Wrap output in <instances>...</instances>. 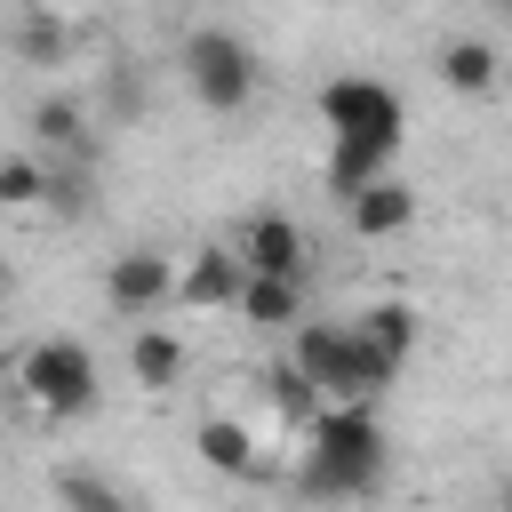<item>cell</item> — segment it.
<instances>
[{
    "mask_svg": "<svg viewBox=\"0 0 512 512\" xmlns=\"http://www.w3.org/2000/svg\"><path fill=\"white\" fill-rule=\"evenodd\" d=\"M288 368L320 392V400H384L400 384L392 360H376L352 320H296V344H288Z\"/></svg>",
    "mask_w": 512,
    "mask_h": 512,
    "instance_id": "cell-3",
    "label": "cell"
},
{
    "mask_svg": "<svg viewBox=\"0 0 512 512\" xmlns=\"http://www.w3.org/2000/svg\"><path fill=\"white\" fill-rule=\"evenodd\" d=\"M8 296H16V272H8V264H0V312H8Z\"/></svg>",
    "mask_w": 512,
    "mask_h": 512,
    "instance_id": "cell-18",
    "label": "cell"
},
{
    "mask_svg": "<svg viewBox=\"0 0 512 512\" xmlns=\"http://www.w3.org/2000/svg\"><path fill=\"white\" fill-rule=\"evenodd\" d=\"M320 128H328V192L344 200L352 184L392 168L408 104H400V88H384L368 72H336V80H320Z\"/></svg>",
    "mask_w": 512,
    "mask_h": 512,
    "instance_id": "cell-1",
    "label": "cell"
},
{
    "mask_svg": "<svg viewBox=\"0 0 512 512\" xmlns=\"http://www.w3.org/2000/svg\"><path fill=\"white\" fill-rule=\"evenodd\" d=\"M184 88L208 104V112H240L248 96H256V56H248V40L240 32H192L184 40Z\"/></svg>",
    "mask_w": 512,
    "mask_h": 512,
    "instance_id": "cell-5",
    "label": "cell"
},
{
    "mask_svg": "<svg viewBox=\"0 0 512 512\" xmlns=\"http://www.w3.org/2000/svg\"><path fill=\"white\" fill-rule=\"evenodd\" d=\"M32 144H40V152H64V160H80V168H88V152H96V136H88V112H80L72 96H48V104H32Z\"/></svg>",
    "mask_w": 512,
    "mask_h": 512,
    "instance_id": "cell-13",
    "label": "cell"
},
{
    "mask_svg": "<svg viewBox=\"0 0 512 512\" xmlns=\"http://www.w3.org/2000/svg\"><path fill=\"white\" fill-rule=\"evenodd\" d=\"M184 368H192V360H184V336H168V328H152V320L128 336V384H144V392H176Z\"/></svg>",
    "mask_w": 512,
    "mask_h": 512,
    "instance_id": "cell-10",
    "label": "cell"
},
{
    "mask_svg": "<svg viewBox=\"0 0 512 512\" xmlns=\"http://www.w3.org/2000/svg\"><path fill=\"white\" fill-rule=\"evenodd\" d=\"M192 448H200V464L224 472V480H248V472H256V432H248L240 416H200V424H192Z\"/></svg>",
    "mask_w": 512,
    "mask_h": 512,
    "instance_id": "cell-11",
    "label": "cell"
},
{
    "mask_svg": "<svg viewBox=\"0 0 512 512\" xmlns=\"http://www.w3.org/2000/svg\"><path fill=\"white\" fill-rule=\"evenodd\" d=\"M496 72H504V56H496L488 40H448V48H440V80H448L456 96H488Z\"/></svg>",
    "mask_w": 512,
    "mask_h": 512,
    "instance_id": "cell-15",
    "label": "cell"
},
{
    "mask_svg": "<svg viewBox=\"0 0 512 512\" xmlns=\"http://www.w3.org/2000/svg\"><path fill=\"white\" fill-rule=\"evenodd\" d=\"M40 192H48V160L8 152L0 160V208H40Z\"/></svg>",
    "mask_w": 512,
    "mask_h": 512,
    "instance_id": "cell-16",
    "label": "cell"
},
{
    "mask_svg": "<svg viewBox=\"0 0 512 512\" xmlns=\"http://www.w3.org/2000/svg\"><path fill=\"white\" fill-rule=\"evenodd\" d=\"M352 336H360L376 360L408 368V352H416V312H408V304H368V312L352 320Z\"/></svg>",
    "mask_w": 512,
    "mask_h": 512,
    "instance_id": "cell-14",
    "label": "cell"
},
{
    "mask_svg": "<svg viewBox=\"0 0 512 512\" xmlns=\"http://www.w3.org/2000/svg\"><path fill=\"white\" fill-rule=\"evenodd\" d=\"M56 496L80 504V512H120V504H128L112 480H88V472H56Z\"/></svg>",
    "mask_w": 512,
    "mask_h": 512,
    "instance_id": "cell-17",
    "label": "cell"
},
{
    "mask_svg": "<svg viewBox=\"0 0 512 512\" xmlns=\"http://www.w3.org/2000/svg\"><path fill=\"white\" fill-rule=\"evenodd\" d=\"M240 296V256L232 248H200L176 280H168V304H192V312H224Z\"/></svg>",
    "mask_w": 512,
    "mask_h": 512,
    "instance_id": "cell-9",
    "label": "cell"
},
{
    "mask_svg": "<svg viewBox=\"0 0 512 512\" xmlns=\"http://www.w3.org/2000/svg\"><path fill=\"white\" fill-rule=\"evenodd\" d=\"M344 224H352L360 240H392V232H408V224H416V192L384 168V176H368V184H352V192H344Z\"/></svg>",
    "mask_w": 512,
    "mask_h": 512,
    "instance_id": "cell-8",
    "label": "cell"
},
{
    "mask_svg": "<svg viewBox=\"0 0 512 512\" xmlns=\"http://www.w3.org/2000/svg\"><path fill=\"white\" fill-rule=\"evenodd\" d=\"M384 424L376 400H320L304 416V488L312 496H368L384 480Z\"/></svg>",
    "mask_w": 512,
    "mask_h": 512,
    "instance_id": "cell-2",
    "label": "cell"
},
{
    "mask_svg": "<svg viewBox=\"0 0 512 512\" xmlns=\"http://www.w3.org/2000/svg\"><path fill=\"white\" fill-rule=\"evenodd\" d=\"M256 328H296L304 320V280H280V272H240V296H232Z\"/></svg>",
    "mask_w": 512,
    "mask_h": 512,
    "instance_id": "cell-12",
    "label": "cell"
},
{
    "mask_svg": "<svg viewBox=\"0 0 512 512\" xmlns=\"http://www.w3.org/2000/svg\"><path fill=\"white\" fill-rule=\"evenodd\" d=\"M96 352L80 336H40L24 360H16V392L40 408V416H88L96 408Z\"/></svg>",
    "mask_w": 512,
    "mask_h": 512,
    "instance_id": "cell-4",
    "label": "cell"
},
{
    "mask_svg": "<svg viewBox=\"0 0 512 512\" xmlns=\"http://www.w3.org/2000/svg\"><path fill=\"white\" fill-rule=\"evenodd\" d=\"M232 256H240V272L304 280V224H296V216H280V208H264V216H248V224H240Z\"/></svg>",
    "mask_w": 512,
    "mask_h": 512,
    "instance_id": "cell-6",
    "label": "cell"
},
{
    "mask_svg": "<svg viewBox=\"0 0 512 512\" xmlns=\"http://www.w3.org/2000/svg\"><path fill=\"white\" fill-rule=\"evenodd\" d=\"M168 280H176V264H168L160 248H128V256L104 264V296H112V312H128V320H152V312L168 304Z\"/></svg>",
    "mask_w": 512,
    "mask_h": 512,
    "instance_id": "cell-7",
    "label": "cell"
}]
</instances>
